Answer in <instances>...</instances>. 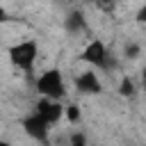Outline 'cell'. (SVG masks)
I'll return each mask as SVG.
<instances>
[{
  "instance_id": "7a4b0ae2",
  "label": "cell",
  "mask_w": 146,
  "mask_h": 146,
  "mask_svg": "<svg viewBox=\"0 0 146 146\" xmlns=\"http://www.w3.org/2000/svg\"><path fill=\"white\" fill-rule=\"evenodd\" d=\"M7 55H9V62H11L18 71H23V73H32V68H34V64H36L39 46H36L34 39H25V41L14 43V46L7 50Z\"/></svg>"
},
{
  "instance_id": "8fae6325",
  "label": "cell",
  "mask_w": 146,
  "mask_h": 146,
  "mask_svg": "<svg viewBox=\"0 0 146 146\" xmlns=\"http://www.w3.org/2000/svg\"><path fill=\"white\" fill-rule=\"evenodd\" d=\"M141 55V48L137 46V43H128L125 46V57H130V59H137Z\"/></svg>"
},
{
  "instance_id": "3957f363",
  "label": "cell",
  "mask_w": 146,
  "mask_h": 146,
  "mask_svg": "<svg viewBox=\"0 0 146 146\" xmlns=\"http://www.w3.org/2000/svg\"><path fill=\"white\" fill-rule=\"evenodd\" d=\"M80 62H84L89 68H112V57L103 39H91L80 52Z\"/></svg>"
},
{
  "instance_id": "52a82bcc",
  "label": "cell",
  "mask_w": 146,
  "mask_h": 146,
  "mask_svg": "<svg viewBox=\"0 0 146 146\" xmlns=\"http://www.w3.org/2000/svg\"><path fill=\"white\" fill-rule=\"evenodd\" d=\"M64 27H66V32H71V34L84 32V30H87V18H84V14L78 11V9L68 11L66 18H64Z\"/></svg>"
},
{
  "instance_id": "5b68a950",
  "label": "cell",
  "mask_w": 146,
  "mask_h": 146,
  "mask_svg": "<svg viewBox=\"0 0 146 146\" xmlns=\"http://www.w3.org/2000/svg\"><path fill=\"white\" fill-rule=\"evenodd\" d=\"M34 112L39 116H43L50 125L59 123L64 112H66V105H62V100H50V98H39L36 105H34Z\"/></svg>"
},
{
  "instance_id": "6da1fadb",
  "label": "cell",
  "mask_w": 146,
  "mask_h": 146,
  "mask_svg": "<svg viewBox=\"0 0 146 146\" xmlns=\"http://www.w3.org/2000/svg\"><path fill=\"white\" fill-rule=\"evenodd\" d=\"M34 89L41 98H50V100H62L66 96V82H64V75L59 68H48L43 71L36 82H34Z\"/></svg>"
},
{
  "instance_id": "277c9868",
  "label": "cell",
  "mask_w": 146,
  "mask_h": 146,
  "mask_svg": "<svg viewBox=\"0 0 146 146\" xmlns=\"http://www.w3.org/2000/svg\"><path fill=\"white\" fill-rule=\"evenodd\" d=\"M21 125H23L25 135L32 137L34 141H39V144H48V139H50V123H48L43 116H39L36 112H32L30 116H25V119L21 121Z\"/></svg>"
},
{
  "instance_id": "9a60e30c",
  "label": "cell",
  "mask_w": 146,
  "mask_h": 146,
  "mask_svg": "<svg viewBox=\"0 0 146 146\" xmlns=\"http://www.w3.org/2000/svg\"><path fill=\"white\" fill-rule=\"evenodd\" d=\"M0 146H11V144L9 141H0Z\"/></svg>"
},
{
  "instance_id": "9c48e42d",
  "label": "cell",
  "mask_w": 146,
  "mask_h": 146,
  "mask_svg": "<svg viewBox=\"0 0 146 146\" xmlns=\"http://www.w3.org/2000/svg\"><path fill=\"white\" fill-rule=\"evenodd\" d=\"M64 116L68 119V123H78V121H80V107H78L75 103L66 105V112H64Z\"/></svg>"
},
{
  "instance_id": "30bf717a",
  "label": "cell",
  "mask_w": 146,
  "mask_h": 146,
  "mask_svg": "<svg viewBox=\"0 0 146 146\" xmlns=\"http://www.w3.org/2000/svg\"><path fill=\"white\" fill-rule=\"evenodd\" d=\"M68 146H87V137L84 132H73L68 139Z\"/></svg>"
},
{
  "instance_id": "ba28073f",
  "label": "cell",
  "mask_w": 146,
  "mask_h": 146,
  "mask_svg": "<svg viewBox=\"0 0 146 146\" xmlns=\"http://www.w3.org/2000/svg\"><path fill=\"white\" fill-rule=\"evenodd\" d=\"M137 94V89H135V82H132V78H121V82H119V96L121 98H132Z\"/></svg>"
},
{
  "instance_id": "4fadbf2b",
  "label": "cell",
  "mask_w": 146,
  "mask_h": 146,
  "mask_svg": "<svg viewBox=\"0 0 146 146\" xmlns=\"http://www.w3.org/2000/svg\"><path fill=\"white\" fill-rule=\"evenodd\" d=\"M135 21H137V23H141V25H146V0H144V5L139 7V11H137Z\"/></svg>"
},
{
  "instance_id": "5bb4252c",
  "label": "cell",
  "mask_w": 146,
  "mask_h": 146,
  "mask_svg": "<svg viewBox=\"0 0 146 146\" xmlns=\"http://www.w3.org/2000/svg\"><path fill=\"white\" fill-rule=\"evenodd\" d=\"M141 82H144V87H146V66H144V71H141Z\"/></svg>"
},
{
  "instance_id": "8992f818",
  "label": "cell",
  "mask_w": 146,
  "mask_h": 146,
  "mask_svg": "<svg viewBox=\"0 0 146 146\" xmlns=\"http://www.w3.org/2000/svg\"><path fill=\"white\" fill-rule=\"evenodd\" d=\"M75 89L82 96H98L103 91V82H100V78L94 68H87L75 78Z\"/></svg>"
},
{
  "instance_id": "7c38bea8",
  "label": "cell",
  "mask_w": 146,
  "mask_h": 146,
  "mask_svg": "<svg viewBox=\"0 0 146 146\" xmlns=\"http://www.w3.org/2000/svg\"><path fill=\"white\" fill-rule=\"evenodd\" d=\"M94 2H96V7L100 11H112L114 5H116V0H94Z\"/></svg>"
}]
</instances>
